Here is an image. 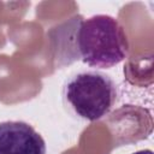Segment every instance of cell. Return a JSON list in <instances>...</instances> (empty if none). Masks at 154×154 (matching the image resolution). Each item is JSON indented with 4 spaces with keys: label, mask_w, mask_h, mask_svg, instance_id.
<instances>
[{
    "label": "cell",
    "mask_w": 154,
    "mask_h": 154,
    "mask_svg": "<svg viewBox=\"0 0 154 154\" xmlns=\"http://www.w3.org/2000/svg\"><path fill=\"white\" fill-rule=\"evenodd\" d=\"M0 154H46L42 136L28 123H0Z\"/></svg>",
    "instance_id": "3"
},
{
    "label": "cell",
    "mask_w": 154,
    "mask_h": 154,
    "mask_svg": "<svg viewBox=\"0 0 154 154\" xmlns=\"http://www.w3.org/2000/svg\"><path fill=\"white\" fill-rule=\"evenodd\" d=\"M76 49L84 64L109 69L128 57L129 42L116 18L96 14L79 20L76 30Z\"/></svg>",
    "instance_id": "1"
},
{
    "label": "cell",
    "mask_w": 154,
    "mask_h": 154,
    "mask_svg": "<svg viewBox=\"0 0 154 154\" xmlns=\"http://www.w3.org/2000/svg\"><path fill=\"white\" fill-rule=\"evenodd\" d=\"M63 97L69 108L79 118L96 122L106 117L118 99L114 81L100 71H82L64 84Z\"/></svg>",
    "instance_id": "2"
},
{
    "label": "cell",
    "mask_w": 154,
    "mask_h": 154,
    "mask_svg": "<svg viewBox=\"0 0 154 154\" xmlns=\"http://www.w3.org/2000/svg\"><path fill=\"white\" fill-rule=\"evenodd\" d=\"M131 154H153V152L150 149H143V150H138V152H135Z\"/></svg>",
    "instance_id": "4"
}]
</instances>
